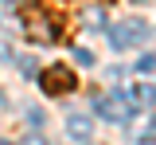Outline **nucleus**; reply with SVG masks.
Masks as SVG:
<instances>
[{"label":"nucleus","instance_id":"20e7f679","mask_svg":"<svg viewBox=\"0 0 156 145\" xmlns=\"http://www.w3.org/2000/svg\"><path fill=\"white\" fill-rule=\"evenodd\" d=\"M39 83H43L47 94H70V90L78 86V79H74V71H70V67L55 63V67H47V71L39 75Z\"/></svg>","mask_w":156,"mask_h":145},{"label":"nucleus","instance_id":"0eeeda50","mask_svg":"<svg viewBox=\"0 0 156 145\" xmlns=\"http://www.w3.org/2000/svg\"><path fill=\"white\" fill-rule=\"evenodd\" d=\"M74 59H78V67H94V55L86 47H74Z\"/></svg>","mask_w":156,"mask_h":145},{"label":"nucleus","instance_id":"9b49d317","mask_svg":"<svg viewBox=\"0 0 156 145\" xmlns=\"http://www.w3.org/2000/svg\"><path fill=\"white\" fill-rule=\"evenodd\" d=\"M144 94H148V102H156V86H144Z\"/></svg>","mask_w":156,"mask_h":145},{"label":"nucleus","instance_id":"f03ea898","mask_svg":"<svg viewBox=\"0 0 156 145\" xmlns=\"http://www.w3.org/2000/svg\"><path fill=\"white\" fill-rule=\"evenodd\" d=\"M23 28L35 43H58V20L55 16H43V12H23Z\"/></svg>","mask_w":156,"mask_h":145},{"label":"nucleus","instance_id":"f257e3e1","mask_svg":"<svg viewBox=\"0 0 156 145\" xmlns=\"http://www.w3.org/2000/svg\"><path fill=\"white\" fill-rule=\"evenodd\" d=\"M136 110H140V106L129 98V90H109V94H101V98H98V114H101L105 122H117V125L129 122Z\"/></svg>","mask_w":156,"mask_h":145},{"label":"nucleus","instance_id":"7ed1b4c3","mask_svg":"<svg viewBox=\"0 0 156 145\" xmlns=\"http://www.w3.org/2000/svg\"><path fill=\"white\" fill-rule=\"evenodd\" d=\"M144 35H148V24H144V20H125V24H117V28H109V43H113L117 51L136 47Z\"/></svg>","mask_w":156,"mask_h":145},{"label":"nucleus","instance_id":"1a4fd4ad","mask_svg":"<svg viewBox=\"0 0 156 145\" xmlns=\"http://www.w3.org/2000/svg\"><path fill=\"white\" fill-rule=\"evenodd\" d=\"M140 141H156V122L148 125V129H144V137H140Z\"/></svg>","mask_w":156,"mask_h":145},{"label":"nucleus","instance_id":"6e6552de","mask_svg":"<svg viewBox=\"0 0 156 145\" xmlns=\"http://www.w3.org/2000/svg\"><path fill=\"white\" fill-rule=\"evenodd\" d=\"M136 71H144V75L156 71V55H140V59H136Z\"/></svg>","mask_w":156,"mask_h":145},{"label":"nucleus","instance_id":"9d476101","mask_svg":"<svg viewBox=\"0 0 156 145\" xmlns=\"http://www.w3.org/2000/svg\"><path fill=\"white\" fill-rule=\"evenodd\" d=\"M23 145H47V141H43L39 133H31V137H27V141H23Z\"/></svg>","mask_w":156,"mask_h":145},{"label":"nucleus","instance_id":"39448f33","mask_svg":"<svg viewBox=\"0 0 156 145\" xmlns=\"http://www.w3.org/2000/svg\"><path fill=\"white\" fill-rule=\"evenodd\" d=\"M66 129H70V137H78V141H86V137H90V122H86V118H70V122H66Z\"/></svg>","mask_w":156,"mask_h":145},{"label":"nucleus","instance_id":"ddd939ff","mask_svg":"<svg viewBox=\"0 0 156 145\" xmlns=\"http://www.w3.org/2000/svg\"><path fill=\"white\" fill-rule=\"evenodd\" d=\"M0 145H12V141H0Z\"/></svg>","mask_w":156,"mask_h":145},{"label":"nucleus","instance_id":"423d86ee","mask_svg":"<svg viewBox=\"0 0 156 145\" xmlns=\"http://www.w3.org/2000/svg\"><path fill=\"white\" fill-rule=\"evenodd\" d=\"M82 20L90 24V28H101V24H105V12H101V8H86V12H82Z\"/></svg>","mask_w":156,"mask_h":145},{"label":"nucleus","instance_id":"f8f14e48","mask_svg":"<svg viewBox=\"0 0 156 145\" xmlns=\"http://www.w3.org/2000/svg\"><path fill=\"white\" fill-rule=\"evenodd\" d=\"M0 4H16V0H0Z\"/></svg>","mask_w":156,"mask_h":145}]
</instances>
